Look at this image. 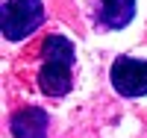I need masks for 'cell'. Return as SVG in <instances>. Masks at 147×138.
Listing matches in <instances>:
<instances>
[{
  "label": "cell",
  "instance_id": "cell-5",
  "mask_svg": "<svg viewBox=\"0 0 147 138\" xmlns=\"http://www.w3.org/2000/svg\"><path fill=\"white\" fill-rule=\"evenodd\" d=\"M136 15V0H100V24L106 30H124Z\"/></svg>",
  "mask_w": 147,
  "mask_h": 138
},
{
  "label": "cell",
  "instance_id": "cell-4",
  "mask_svg": "<svg viewBox=\"0 0 147 138\" xmlns=\"http://www.w3.org/2000/svg\"><path fill=\"white\" fill-rule=\"evenodd\" d=\"M47 127H50L47 112L35 106H27L12 115V135L15 138H47Z\"/></svg>",
  "mask_w": 147,
  "mask_h": 138
},
{
  "label": "cell",
  "instance_id": "cell-2",
  "mask_svg": "<svg viewBox=\"0 0 147 138\" xmlns=\"http://www.w3.org/2000/svg\"><path fill=\"white\" fill-rule=\"evenodd\" d=\"M112 85L124 97H144L147 94V62L124 56L112 65Z\"/></svg>",
  "mask_w": 147,
  "mask_h": 138
},
{
  "label": "cell",
  "instance_id": "cell-3",
  "mask_svg": "<svg viewBox=\"0 0 147 138\" xmlns=\"http://www.w3.org/2000/svg\"><path fill=\"white\" fill-rule=\"evenodd\" d=\"M74 65H65V62H41V71H38V88L47 97H62L71 91V82H74Z\"/></svg>",
  "mask_w": 147,
  "mask_h": 138
},
{
  "label": "cell",
  "instance_id": "cell-6",
  "mask_svg": "<svg viewBox=\"0 0 147 138\" xmlns=\"http://www.w3.org/2000/svg\"><path fill=\"white\" fill-rule=\"evenodd\" d=\"M41 59L44 62H65V65H74L77 50H74V44L65 38V35H47L44 44H41Z\"/></svg>",
  "mask_w": 147,
  "mask_h": 138
},
{
  "label": "cell",
  "instance_id": "cell-1",
  "mask_svg": "<svg viewBox=\"0 0 147 138\" xmlns=\"http://www.w3.org/2000/svg\"><path fill=\"white\" fill-rule=\"evenodd\" d=\"M44 21L41 0H6L3 3V35L9 41H21L35 32Z\"/></svg>",
  "mask_w": 147,
  "mask_h": 138
}]
</instances>
